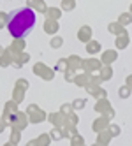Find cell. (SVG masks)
<instances>
[{
  "mask_svg": "<svg viewBox=\"0 0 132 146\" xmlns=\"http://www.w3.org/2000/svg\"><path fill=\"white\" fill-rule=\"evenodd\" d=\"M34 27H35V13L30 7H18L7 16V30L16 39L28 35Z\"/></svg>",
  "mask_w": 132,
  "mask_h": 146,
  "instance_id": "cell-1",
  "label": "cell"
}]
</instances>
